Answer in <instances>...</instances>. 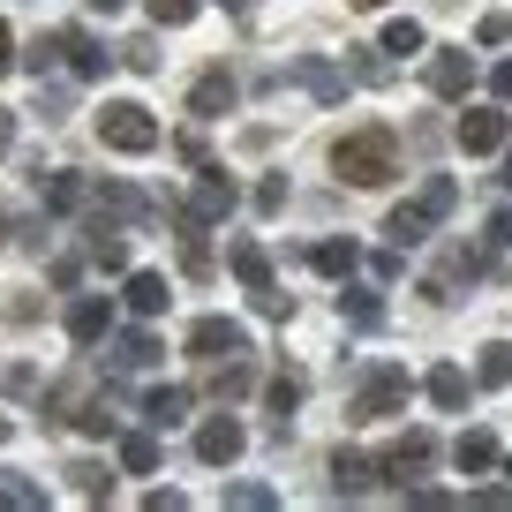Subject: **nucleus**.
Returning <instances> with one entry per match:
<instances>
[{"instance_id": "obj_48", "label": "nucleus", "mask_w": 512, "mask_h": 512, "mask_svg": "<svg viewBox=\"0 0 512 512\" xmlns=\"http://www.w3.org/2000/svg\"><path fill=\"white\" fill-rule=\"evenodd\" d=\"M219 8H234V16H249V0H219Z\"/></svg>"}, {"instance_id": "obj_36", "label": "nucleus", "mask_w": 512, "mask_h": 512, "mask_svg": "<svg viewBox=\"0 0 512 512\" xmlns=\"http://www.w3.org/2000/svg\"><path fill=\"white\" fill-rule=\"evenodd\" d=\"M121 61L136 68V76H151V68H159V46H151V38H128V46H121Z\"/></svg>"}, {"instance_id": "obj_24", "label": "nucleus", "mask_w": 512, "mask_h": 512, "mask_svg": "<svg viewBox=\"0 0 512 512\" xmlns=\"http://www.w3.org/2000/svg\"><path fill=\"white\" fill-rule=\"evenodd\" d=\"M61 53H68V68H76V76H98V68L113 61V53H98L91 31H61Z\"/></svg>"}, {"instance_id": "obj_10", "label": "nucleus", "mask_w": 512, "mask_h": 512, "mask_svg": "<svg viewBox=\"0 0 512 512\" xmlns=\"http://www.w3.org/2000/svg\"><path fill=\"white\" fill-rule=\"evenodd\" d=\"M234 98H241V83L226 76V68H204L196 91H189V113H196V121H219V113H234Z\"/></svg>"}, {"instance_id": "obj_1", "label": "nucleus", "mask_w": 512, "mask_h": 512, "mask_svg": "<svg viewBox=\"0 0 512 512\" xmlns=\"http://www.w3.org/2000/svg\"><path fill=\"white\" fill-rule=\"evenodd\" d=\"M332 166L354 181V189H384V181L400 174V136H392L384 121H362V128H347V136H339Z\"/></svg>"}, {"instance_id": "obj_34", "label": "nucleus", "mask_w": 512, "mask_h": 512, "mask_svg": "<svg viewBox=\"0 0 512 512\" xmlns=\"http://www.w3.org/2000/svg\"><path fill=\"white\" fill-rule=\"evenodd\" d=\"M68 475H76V490H83V497H106V490H113V475H106V467H91V460H76Z\"/></svg>"}, {"instance_id": "obj_29", "label": "nucleus", "mask_w": 512, "mask_h": 512, "mask_svg": "<svg viewBox=\"0 0 512 512\" xmlns=\"http://www.w3.org/2000/svg\"><path fill=\"white\" fill-rule=\"evenodd\" d=\"M482 384H512V339H490V347H482Z\"/></svg>"}, {"instance_id": "obj_18", "label": "nucleus", "mask_w": 512, "mask_h": 512, "mask_svg": "<svg viewBox=\"0 0 512 512\" xmlns=\"http://www.w3.org/2000/svg\"><path fill=\"white\" fill-rule=\"evenodd\" d=\"M422 392H430V400L445 407V415H460V407H467V369L437 362V369H430V384H422Z\"/></svg>"}, {"instance_id": "obj_40", "label": "nucleus", "mask_w": 512, "mask_h": 512, "mask_svg": "<svg viewBox=\"0 0 512 512\" xmlns=\"http://www.w3.org/2000/svg\"><path fill=\"white\" fill-rule=\"evenodd\" d=\"M354 53H362V61H354V76H362V83H392V68H384L369 46H354Z\"/></svg>"}, {"instance_id": "obj_50", "label": "nucleus", "mask_w": 512, "mask_h": 512, "mask_svg": "<svg viewBox=\"0 0 512 512\" xmlns=\"http://www.w3.org/2000/svg\"><path fill=\"white\" fill-rule=\"evenodd\" d=\"M347 8H377V0H347Z\"/></svg>"}, {"instance_id": "obj_47", "label": "nucleus", "mask_w": 512, "mask_h": 512, "mask_svg": "<svg viewBox=\"0 0 512 512\" xmlns=\"http://www.w3.org/2000/svg\"><path fill=\"white\" fill-rule=\"evenodd\" d=\"M91 8H98V16H113V8H128V0H91Z\"/></svg>"}, {"instance_id": "obj_37", "label": "nucleus", "mask_w": 512, "mask_h": 512, "mask_svg": "<svg viewBox=\"0 0 512 512\" xmlns=\"http://www.w3.org/2000/svg\"><path fill=\"white\" fill-rule=\"evenodd\" d=\"M256 211H287V174H272V181H256Z\"/></svg>"}, {"instance_id": "obj_38", "label": "nucleus", "mask_w": 512, "mask_h": 512, "mask_svg": "<svg viewBox=\"0 0 512 512\" xmlns=\"http://www.w3.org/2000/svg\"><path fill=\"white\" fill-rule=\"evenodd\" d=\"M475 38H482V46H505V38H512V16H505V8H497V16H482Z\"/></svg>"}, {"instance_id": "obj_11", "label": "nucleus", "mask_w": 512, "mask_h": 512, "mask_svg": "<svg viewBox=\"0 0 512 512\" xmlns=\"http://www.w3.org/2000/svg\"><path fill=\"white\" fill-rule=\"evenodd\" d=\"M106 332H113V302L106 294H76V302H68V339L91 347V339H106Z\"/></svg>"}, {"instance_id": "obj_44", "label": "nucleus", "mask_w": 512, "mask_h": 512, "mask_svg": "<svg viewBox=\"0 0 512 512\" xmlns=\"http://www.w3.org/2000/svg\"><path fill=\"white\" fill-rule=\"evenodd\" d=\"M490 91H497V106H512V61H497V76H490Z\"/></svg>"}, {"instance_id": "obj_3", "label": "nucleus", "mask_w": 512, "mask_h": 512, "mask_svg": "<svg viewBox=\"0 0 512 512\" xmlns=\"http://www.w3.org/2000/svg\"><path fill=\"white\" fill-rule=\"evenodd\" d=\"M407 400H415V377H407L400 362H377L362 377V392L347 400V422H384V415H407Z\"/></svg>"}, {"instance_id": "obj_31", "label": "nucleus", "mask_w": 512, "mask_h": 512, "mask_svg": "<svg viewBox=\"0 0 512 512\" xmlns=\"http://www.w3.org/2000/svg\"><path fill=\"white\" fill-rule=\"evenodd\" d=\"M0 505H8V512H38V505H46V490H38V482H0Z\"/></svg>"}, {"instance_id": "obj_53", "label": "nucleus", "mask_w": 512, "mask_h": 512, "mask_svg": "<svg viewBox=\"0 0 512 512\" xmlns=\"http://www.w3.org/2000/svg\"><path fill=\"white\" fill-rule=\"evenodd\" d=\"M505 475H512V460H505Z\"/></svg>"}, {"instance_id": "obj_27", "label": "nucleus", "mask_w": 512, "mask_h": 512, "mask_svg": "<svg viewBox=\"0 0 512 512\" xmlns=\"http://www.w3.org/2000/svg\"><path fill=\"white\" fill-rule=\"evenodd\" d=\"M113 362H121V369H151V362H159V339H151V332H121V339H113Z\"/></svg>"}, {"instance_id": "obj_15", "label": "nucleus", "mask_w": 512, "mask_h": 512, "mask_svg": "<svg viewBox=\"0 0 512 512\" xmlns=\"http://www.w3.org/2000/svg\"><path fill=\"white\" fill-rule=\"evenodd\" d=\"M144 422L151 430H174V422H189V384H159L144 400Z\"/></svg>"}, {"instance_id": "obj_28", "label": "nucleus", "mask_w": 512, "mask_h": 512, "mask_svg": "<svg viewBox=\"0 0 512 512\" xmlns=\"http://www.w3.org/2000/svg\"><path fill=\"white\" fill-rule=\"evenodd\" d=\"M121 467H128V475H151V467H159V437H151V430L121 437Z\"/></svg>"}, {"instance_id": "obj_16", "label": "nucleus", "mask_w": 512, "mask_h": 512, "mask_svg": "<svg viewBox=\"0 0 512 512\" xmlns=\"http://www.w3.org/2000/svg\"><path fill=\"white\" fill-rule=\"evenodd\" d=\"M369 482H377V460H362V452H332V490L339 497H362Z\"/></svg>"}, {"instance_id": "obj_13", "label": "nucleus", "mask_w": 512, "mask_h": 512, "mask_svg": "<svg viewBox=\"0 0 512 512\" xmlns=\"http://www.w3.org/2000/svg\"><path fill=\"white\" fill-rule=\"evenodd\" d=\"M422 83H430L437 98H467V83H475V61H467V53H430Z\"/></svg>"}, {"instance_id": "obj_2", "label": "nucleus", "mask_w": 512, "mask_h": 512, "mask_svg": "<svg viewBox=\"0 0 512 512\" xmlns=\"http://www.w3.org/2000/svg\"><path fill=\"white\" fill-rule=\"evenodd\" d=\"M452 204H460V181H452V174H430L415 204H400L392 219H384L392 249H415V241H430V226H437V219H452Z\"/></svg>"}, {"instance_id": "obj_22", "label": "nucleus", "mask_w": 512, "mask_h": 512, "mask_svg": "<svg viewBox=\"0 0 512 512\" xmlns=\"http://www.w3.org/2000/svg\"><path fill=\"white\" fill-rule=\"evenodd\" d=\"M91 264H106V272H128V241H121V226H113V219L91 226Z\"/></svg>"}, {"instance_id": "obj_4", "label": "nucleus", "mask_w": 512, "mask_h": 512, "mask_svg": "<svg viewBox=\"0 0 512 512\" xmlns=\"http://www.w3.org/2000/svg\"><path fill=\"white\" fill-rule=\"evenodd\" d=\"M98 144H106V151H128V159L159 151V121H151V106H136V98L98 106Z\"/></svg>"}, {"instance_id": "obj_14", "label": "nucleus", "mask_w": 512, "mask_h": 512, "mask_svg": "<svg viewBox=\"0 0 512 512\" xmlns=\"http://www.w3.org/2000/svg\"><path fill=\"white\" fill-rule=\"evenodd\" d=\"M294 76L309 83V98H317V106H339V98H347V68L317 61V53H302V61H294Z\"/></svg>"}, {"instance_id": "obj_39", "label": "nucleus", "mask_w": 512, "mask_h": 512, "mask_svg": "<svg viewBox=\"0 0 512 512\" xmlns=\"http://www.w3.org/2000/svg\"><path fill=\"white\" fill-rule=\"evenodd\" d=\"M0 384H8V392L23 400V392H38V369H31V362H16V369H0Z\"/></svg>"}, {"instance_id": "obj_19", "label": "nucleus", "mask_w": 512, "mask_h": 512, "mask_svg": "<svg viewBox=\"0 0 512 512\" xmlns=\"http://www.w3.org/2000/svg\"><path fill=\"white\" fill-rule=\"evenodd\" d=\"M452 460H460V475H482V467H497V437L490 430H460Z\"/></svg>"}, {"instance_id": "obj_5", "label": "nucleus", "mask_w": 512, "mask_h": 512, "mask_svg": "<svg viewBox=\"0 0 512 512\" xmlns=\"http://www.w3.org/2000/svg\"><path fill=\"white\" fill-rule=\"evenodd\" d=\"M226 264H234V279L249 287V302L264 309V317H287V309H294L287 294H279V279H272V256H264V241H249V234L226 241Z\"/></svg>"}, {"instance_id": "obj_20", "label": "nucleus", "mask_w": 512, "mask_h": 512, "mask_svg": "<svg viewBox=\"0 0 512 512\" xmlns=\"http://www.w3.org/2000/svg\"><path fill=\"white\" fill-rule=\"evenodd\" d=\"M166 302H174V294H166L159 272H128V309H136V317H159Z\"/></svg>"}, {"instance_id": "obj_42", "label": "nucleus", "mask_w": 512, "mask_h": 512, "mask_svg": "<svg viewBox=\"0 0 512 512\" xmlns=\"http://www.w3.org/2000/svg\"><path fill=\"white\" fill-rule=\"evenodd\" d=\"M482 249H512V211H497L490 234H482Z\"/></svg>"}, {"instance_id": "obj_17", "label": "nucleus", "mask_w": 512, "mask_h": 512, "mask_svg": "<svg viewBox=\"0 0 512 512\" xmlns=\"http://www.w3.org/2000/svg\"><path fill=\"white\" fill-rule=\"evenodd\" d=\"M83 196H91L83 174H46V166H38V204H46V211H76Z\"/></svg>"}, {"instance_id": "obj_26", "label": "nucleus", "mask_w": 512, "mask_h": 512, "mask_svg": "<svg viewBox=\"0 0 512 512\" xmlns=\"http://www.w3.org/2000/svg\"><path fill=\"white\" fill-rule=\"evenodd\" d=\"M249 384H256L249 354H234V362H211V392H219V400H241V392H249Z\"/></svg>"}, {"instance_id": "obj_21", "label": "nucleus", "mask_w": 512, "mask_h": 512, "mask_svg": "<svg viewBox=\"0 0 512 512\" xmlns=\"http://www.w3.org/2000/svg\"><path fill=\"white\" fill-rule=\"evenodd\" d=\"M264 400H272V430L287 437V415H294V407H302V377H294V369H279V377L264 384Z\"/></svg>"}, {"instance_id": "obj_51", "label": "nucleus", "mask_w": 512, "mask_h": 512, "mask_svg": "<svg viewBox=\"0 0 512 512\" xmlns=\"http://www.w3.org/2000/svg\"><path fill=\"white\" fill-rule=\"evenodd\" d=\"M0 241H8V211H0Z\"/></svg>"}, {"instance_id": "obj_46", "label": "nucleus", "mask_w": 512, "mask_h": 512, "mask_svg": "<svg viewBox=\"0 0 512 512\" xmlns=\"http://www.w3.org/2000/svg\"><path fill=\"white\" fill-rule=\"evenodd\" d=\"M16 68V38H8V23H0V76Z\"/></svg>"}, {"instance_id": "obj_35", "label": "nucleus", "mask_w": 512, "mask_h": 512, "mask_svg": "<svg viewBox=\"0 0 512 512\" xmlns=\"http://www.w3.org/2000/svg\"><path fill=\"white\" fill-rule=\"evenodd\" d=\"M196 8H204V0H151V16H159L166 31H181V23H189Z\"/></svg>"}, {"instance_id": "obj_41", "label": "nucleus", "mask_w": 512, "mask_h": 512, "mask_svg": "<svg viewBox=\"0 0 512 512\" xmlns=\"http://www.w3.org/2000/svg\"><path fill=\"white\" fill-rule=\"evenodd\" d=\"M53 53H61V38H38V46H31V76H38V83H46V68H53Z\"/></svg>"}, {"instance_id": "obj_49", "label": "nucleus", "mask_w": 512, "mask_h": 512, "mask_svg": "<svg viewBox=\"0 0 512 512\" xmlns=\"http://www.w3.org/2000/svg\"><path fill=\"white\" fill-rule=\"evenodd\" d=\"M505 189H512V151H505Z\"/></svg>"}, {"instance_id": "obj_12", "label": "nucleus", "mask_w": 512, "mask_h": 512, "mask_svg": "<svg viewBox=\"0 0 512 512\" xmlns=\"http://www.w3.org/2000/svg\"><path fill=\"white\" fill-rule=\"evenodd\" d=\"M234 204H241L234 174H226V166H204V181H196V204H189V211H196V219L211 226V219H226V211H234Z\"/></svg>"}, {"instance_id": "obj_7", "label": "nucleus", "mask_w": 512, "mask_h": 512, "mask_svg": "<svg viewBox=\"0 0 512 512\" xmlns=\"http://www.w3.org/2000/svg\"><path fill=\"white\" fill-rule=\"evenodd\" d=\"M452 136H460L467 159H490V151L512 144V121H505L497 106H475V113H460V128H452Z\"/></svg>"}, {"instance_id": "obj_45", "label": "nucleus", "mask_w": 512, "mask_h": 512, "mask_svg": "<svg viewBox=\"0 0 512 512\" xmlns=\"http://www.w3.org/2000/svg\"><path fill=\"white\" fill-rule=\"evenodd\" d=\"M8 144H16V113L0 106V159H8Z\"/></svg>"}, {"instance_id": "obj_23", "label": "nucleus", "mask_w": 512, "mask_h": 512, "mask_svg": "<svg viewBox=\"0 0 512 512\" xmlns=\"http://www.w3.org/2000/svg\"><path fill=\"white\" fill-rule=\"evenodd\" d=\"M339 317H347V324H362V332H377V324H384L377 287H347V294H339Z\"/></svg>"}, {"instance_id": "obj_32", "label": "nucleus", "mask_w": 512, "mask_h": 512, "mask_svg": "<svg viewBox=\"0 0 512 512\" xmlns=\"http://www.w3.org/2000/svg\"><path fill=\"white\" fill-rule=\"evenodd\" d=\"M226 505H234V512H272L279 497L264 490V482H234V490H226Z\"/></svg>"}, {"instance_id": "obj_25", "label": "nucleus", "mask_w": 512, "mask_h": 512, "mask_svg": "<svg viewBox=\"0 0 512 512\" xmlns=\"http://www.w3.org/2000/svg\"><path fill=\"white\" fill-rule=\"evenodd\" d=\"M309 264H317L324 279H347L354 264H362V249H354V241H317V249H309Z\"/></svg>"}, {"instance_id": "obj_52", "label": "nucleus", "mask_w": 512, "mask_h": 512, "mask_svg": "<svg viewBox=\"0 0 512 512\" xmlns=\"http://www.w3.org/2000/svg\"><path fill=\"white\" fill-rule=\"evenodd\" d=\"M0 445H8V415H0Z\"/></svg>"}, {"instance_id": "obj_6", "label": "nucleus", "mask_w": 512, "mask_h": 512, "mask_svg": "<svg viewBox=\"0 0 512 512\" xmlns=\"http://www.w3.org/2000/svg\"><path fill=\"white\" fill-rule=\"evenodd\" d=\"M189 354L196 362H234V354H249V332H241L234 317H196L189 324Z\"/></svg>"}, {"instance_id": "obj_33", "label": "nucleus", "mask_w": 512, "mask_h": 512, "mask_svg": "<svg viewBox=\"0 0 512 512\" xmlns=\"http://www.w3.org/2000/svg\"><path fill=\"white\" fill-rule=\"evenodd\" d=\"M384 53H422V23H384Z\"/></svg>"}, {"instance_id": "obj_9", "label": "nucleus", "mask_w": 512, "mask_h": 512, "mask_svg": "<svg viewBox=\"0 0 512 512\" xmlns=\"http://www.w3.org/2000/svg\"><path fill=\"white\" fill-rule=\"evenodd\" d=\"M241 445H249V430H241L234 415H211L204 430H196V460H204V467H234Z\"/></svg>"}, {"instance_id": "obj_43", "label": "nucleus", "mask_w": 512, "mask_h": 512, "mask_svg": "<svg viewBox=\"0 0 512 512\" xmlns=\"http://www.w3.org/2000/svg\"><path fill=\"white\" fill-rule=\"evenodd\" d=\"M174 151H181L189 166H204V136H196V128H181V136H174Z\"/></svg>"}, {"instance_id": "obj_8", "label": "nucleus", "mask_w": 512, "mask_h": 512, "mask_svg": "<svg viewBox=\"0 0 512 512\" xmlns=\"http://www.w3.org/2000/svg\"><path fill=\"white\" fill-rule=\"evenodd\" d=\"M430 460H437V437H430V430H407L400 445L384 452V482H392V490H415V475H422Z\"/></svg>"}, {"instance_id": "obj_30", "label": "nucleus", "mask_w": 512, "mask_h": 512, "mask_svg": "<svg viewBox=\"0 0 512 512\" xmlns=\"http://www.w3.org/2000/svg\"><path fill=\"white\" fill-rule=\"evenodd\" d=\"M98 204H106V211H121V219H144V196H136V189H121V181H106V189H98Z\"/></svg>"}]
</instances>
